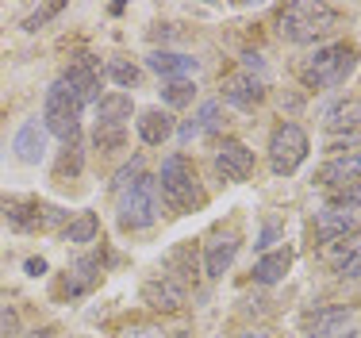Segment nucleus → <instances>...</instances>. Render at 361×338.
Instances as JSON below:
<instances>
[{"mask_svg": "<svg viewBox=\"0 0 361 338\" xmlns=\"http://www.w3.org/2000/svg\"><path fill=\"white\" fill-rule=\"evenodd\" d=\"M354 69H357V47L334 42V47L315 50L304 62V69H300V77H304L307 89H338V85H346V77Z\"/></svg>", "mask_w": 361, "mask_h": 338, "instance_id": "obj_1", "label": "nucleus"}, {"mask_svg": "<svg viewBox=\"0 0 361 338\" xmlns=\"http://www.w3.org/2000/svg\"><path fill=\"white\" fill-rule=\"evenodd\" d=\"M338 12L326 4H288L281 12V35L296 47H307V42H319L326 35L338 31Z\"/></svg>", "mask_w": 361, "mask_h": 338, "instance_id": "obj_2", "label": "nucleus"}, {"mask_svg": "<svg viewBox=\"0 0 361 338\" xmlns=\"http://www.w3.org/2000/svg\"><path fill=\"white\" fill-rule=\"evenodd\" d=\"M158 188L166 196V204L173 212H192V207L204 204V188H200V177H196L192 162L185 154H169L161 162V173H158Z\"/></svg>", "mask_w": 361, "mask_h": 338, "instance_id": "obj_3", "label": "nucleus"}, {"mask_svg": "<svg viewBox=\"0 0 361 338\" xmlns=\"http://www.w3.org/2000/svg\"><path fill=\"white\" fill-rule=\"evenodd\" d=\"M81 111H85L81 100H77L62 81H54L47 89V104H42V127H47V135L62 138V143L70 146V143H77V135H81Z\"/></svg>", "mask_w": 361, "mask_h": 338, "instance_id": "obj_4", "label": "nucleus"}, {"mask_svg": "<svg viewBox=\"0 0 361 338\" xmlns=\"http://www.w3.org/2000/svg\"><path fill=\"white\" fill-rule=\"evenodd\" d=\"M116 219H119V231H142L158 219V177H142L135 185H127L119 193V204H116Z\"/></svg>", "mask_w": 361, "mask_h": 338, "instance_id": "obj_5", "label": "nucleus"}, {"mask_svg": "<svg viewBox=\"0 0 361 338\" xmlns=\"http://www.w3.org/2000/svg\"><path fill=\"white\" fill-rule=\"evenodd\" d=\"M307 150H312V143H307L304 127L281 123L277 131L269 135V169L277 173V177H292V173L307 162Z\"/></svg>", "mask_w": 361, "mask_h": 338, "instance_id": "obj_6", "label": "nucleus"}, {"mask_svg": "<svg viewBox=\"0 0 361 338\" xmlns=\"http://www.w3.org/2000/svg\"><path fill=\"white\" fill-rule=\"evenodd\" d=\"M0 204H4V219L16 231H50L66 215L62 207L39 204V200H0Z\"/></svg>", "mask_w": 361, "mask_h": 338, "instance_id": "obj_7", "label": "nucleus"}, {"mask_svg": "<svg viewBox=\"0 0 361 338\" xmlns=\"http://www.w3.org/2000/svg\"><path fill=\"white\" fill-rule=\"evenodd\" d=\"M354 311L350 308H319L315 315H307V338H350L354 331Z\"/></svg>", "mask_w": 361, "mask_h": 338, "instance_id": "obj_8", "label": "nucleus"}, {"mask_svg": "<svg viewBox=\"0 0 361 338\" xmlns=\"http://www.w3.org/2000/svg\"><path fill=\"white\" fill-rule=\"evenodd\" d=\"M58 81H62L77 100H81V108H85V104H97L100 100V73H97V66H92L89 58L73 62L62 77H58Z\"/></svg>", "mask_w": 361, "mask_h": 338, "instance_id": "obj_9", "label": "nucleus"}, {"mask_svg": "<svg viewBox=\"0 0 361 338\" xmlns=\"http://www.w3.org/2000/svg\"><path fill=\"white\" fill-rule=\"evenodd\" d=\"M216 169L227 181H246L254 173V150H250V146H243L238 138H223V146L216 154Z\"/></svg>", "mask_w": 361, "mask_h": 338, "instance_id": "obj_10", "label": "nucleus"}, {"mask_svg": "<svg viewBox=\"0 0 361 338\" xmlns=\"http://www.w3.org/2000/svg\"><path fill=\"white\" fill-rule=\"evenodd\" d=\"M47 127H42V119H27V123L16 131L12 138V150H16V158L23 162V166H39L42 158H47Z\"/></svg>", "mask_w": 361, "mask_h": 338, "instance_id": "obj_11", "label": "nucleus"}, {"mask_svg": "<svg viewBox=\"0 0 361 338\" xmlns=\"http://www.w3.org/2000/svg\"><path fill=\"white\" fill-rule=\"evenodd\" d=\"M135 131H139V138L146 146H161L169 135L177 131V119L169 116L166 108H142L139 119H135Z\"/></svg>", "mask_w": 361, "mask_h": 338, "instance_id": "obj_12", "label": "nucleus"}, {"mask_svg": "<svg viewBox=\"0 0 361 338\" xmlns=\"http://www.w3.org/2000/svg\"><path fill=\"white\" fill-rule=\"evenodd\" d=\"M262 97H265V89H262V81H257L254 73H231L227 81H223V100L227 104H235V108H254V104H262Z\"/></svg>", "mask_w": 361, "mask_h": 338, "instance_id": "obj_13", "label": "nucleus"}, {"mask_svg": "<svg viewBox=\"0 0 361 338\" xmlns=\"http://www.w3.org/2000/svg\"><path fill=\"white\" fill-rule=\"evenodd\" d=\"M146 69H154L158 77H169V81H185L188 73L200 69V62L188 54H177V50H154V54H146Z\"/></svg>", "mask_w": 361, "mask_h": 338, "instance_id": "obj_14", "label": "nucleus"}, {"mask_svg": "<svg viewBox=\"0 0 361 338\" xmlns=\"http://www.w3.org/2000/svg\"><path fill=\"white\" fill-rule=\"evenodd\" d=\"M235 258H238V235H219V239H212L208 250H204V273L216 281V277H223L231 265H235Z\"/></svg>", "mask_w": 361, "mask_h": 338, "instance_id": "obj_15", "label": "nucleus"}, {"mask_svg": "<svg viewBox=\"0 0 361 338\" xmlns=\"http://www.w3.org/2000/svg\"><path fill=\"white\" fill-rule=\"evenodd\" d=\"M142 300L154 311H180L185 308V289H180L177 281H169V277H161V281H146L142 284Z\"/></svg>", "mask_w": 361, "mask_h": 338, "instance_id": "obj_16", "label": "nucleus"}, {"mask_svg": "<svg viewBox=\"0 0 361 338\" xmlns=\"http://www.w3.org/2000/svg\"><path fill=\"white\" fill-rule=\"evenodd\" d=\"M288 270H292V246L269 250V254L257 258L254 281H257V284H277V281H285V277H288Z\"/></svg>", "mask_w": 361, "mask_h": 338, "instance_id": "obj_17", "label": "nucleus"}, {"mask_svg": "<svg viewBox=\"0 0 361 338\" xmlns=\"http://www.w3.org/2000/svg\"><path fill=\"white\" fill-rule=\"evenodd\" d=\"M350 231H354V215L334 212V207H323V212H315V239H319L323 246H331V242L346 239Z\"/></svg>", "mask_w": 361, "mask_h": 338, "instance_id": "obj_18", "label": "nucleus"}, {"mask_svg": "<svg viewBox=\"0 0 361 338\" xmlns=\"http://www.w3.org/2000/svg\"><path fill=\"white\" fill-rule=\"evenodd\" d=\"M326 258L342 277H361V235L354 239H338V246H326Z\"/></svg>", "mask_w": 361, "mask_h": 338, "instance_id": "obj_19", "label": "nucleus"}, {"mask_svg": "<svg viewBox=\"0 0 361 338\" xmlns=\"http://www.w3.org/2000/svg\"><path fill=\"white\" fill-rule=\"evenodd\" d=\"M97 281H100V254H89V258H81V262H73L70 277H66V292H70V296H81V292H89Z\"/></svg>", "mask_w": 361, "mask_h": 338, "instance_id": "obj_20", "label": "nucleus"}, {"mask_svg": "<svg viewBox=\"0 0 361 338\" xmlns=\"http://www.w3.org/2000/svg\"><path fill=\"white\" fill-rule=\"evenodd\" d=\"M131 92H108V97L97 100V123H123L131 119Z\"/></svg>", "mask_w": 361, "mask_h": 338, "instance_id": "obj_21", "label": "nucleus"}, {"mask_svg": "<svg viewBox=\"0 0 361 338\" xmlns=\"http://www.w3.org/2000/svg\"><path fill=\"white\" fill-rule=\"evenodd\" d=\"M100 235V219L97 212H77V219L66 223L62 231V242H73V246H85V242H97Z\"/></svg>", "mask_w": 361, "mask_h": 338, "instance_id": "obj_22", "label": "nucleus"}, {"mask_svg": "<svg viewBox=\"0 0 361 338\" xmlns=\"http://www.w3.org/2000/svg\"><path fill=\"white\" fill-rule=\"evenodd\" d=\"M361 123V104L357 100H338L323 111V127L326 131H346V127Z\"/></svg>", "mask_w": 361, "mask_h": 338, "instance_id": "obj_23", "label": "nucleus"}, {"mask_svg": "<svg viewBox=\"0 0 361 338\" xmlns=\"http://www.w3.org/2000/svg\"><path fill=\"white\" fill-rule=\"evenodd\" d=\"M92 143H97V150H123L127 127H123V123H97V131H92Z\"/></svg>", "mask_w": 361, "mask_h": 338, "instance_id": "obj_24", "label": "nucleus"}, {"mask_svg": "<svg viewBox=\"0 0 361 338\" xmlns=\"http://www.w3.org/2000/svg\"><path fill=\"white\" fill-rule=\"evenodd\" d=\"M192 92H196V85L188 81H169L166 89H161V100L169 104V108H185V104H192Z\"/></svg>", "mask_w": 361, "mask_h": 338, "instance_id": "obj_25", "label": "nucleus"}, {"mask_svg": "<svg viewBox=\"0 0 361 338\" xmlns=\"http://www.w3.org/2000/svg\"><path fill=\"white\" fill-rule=\"evenodd\" d=\"M108 77L119 85V89H131V85H139V66L123 62V58H111V62H108Z\"/></svg>", "mask_w": 361, "mask_h": 338, "instance_id": "obj_26", "label": "nucleus"}, {"mask_svg": "<svg viewBox=\"0 0 361 338\" xmlns=\"http://www.w3.org/2000/svg\"><path fill=\"white\" fill-rule=\"evenodd\" d=\"M196 127H200V135H204V131H219V127H223V119H219V100H204V104H200V111H196Z\"/></svg>", "mask_w": 361, "mask_h": 338, "instance_id": "obj_27", "label": "nucleus"}, {"mask_svg": "<svg viewBox=\"0 0 361 338\" xmlns=\"http://www.w3.org/2000/svg\"><path fill=\"white\" fill-rule=\"evenodd\" d=\"M361 204V185H346V188H338L334 193V212H346V215H354V207Z\"/></svg>", "mask_w": 361, "mask_h": 338, "instance_id": "obj_28", "label": "nucleus"}, {"mask_svg": "<svg viewBox=\"0 0 361 338\" xmlns=\"http://www.w3.org/2000/svg\"><path fill=\"white\" fill-rule=\"evenodd\" d=\"M139 177H142V158H131L123 169L116 173V181H111V188H116V193H123V188H127V185H135Z\"/></svg>", "mask_w": 361, "mask_h": 338, "instance_id": "obj_29", "label": "nucleus"}, {"mask_svg": "<svg viewBox=\"0 0 361 338\" xmlns=\"http://www.w3.org/2000/svg\"><path fill=\"white\" fill-rule=\"evenodd\" d=\"M116 338H166V331H161L158 323H131V327H123Z\"/></svg>", "mask_w": 361, "mask_h": 338, "instance_id": "obj_30", "label": "nucleus"}, {"mask_svg": "<svg viewBox=\"0 0 361 338\" xmlns=\"http://www.w3.org/2000/svg\"><path fill=\"white\" fill-rule=\"evenodd\" d=\"M54 16H62V4H47V8H39V12H31L27 20H23V31H39L47 20H54Z\"/></svg>", "mask_w": 361, "mask_h": 338, "instance_id": "obj_31", "label": "nucleus"}, {"mask_svg": "<svg viewBox=\"0 0 361 338\" xmlns=\"http://www.w3.org/2000/svg\"><path fill=\"white\" fill-rule=\"evenodd\" d=\"M20 331V319H16V311L12 308H0V338H8V334H16Z\"/></svg>", "mask_w": 361, "mask_h": 338, "instance_id": "obj_32", "label": "nucleus"}, {"mask_svg": "<svg viewBox=\"0 0 361 338\" xmlns=\"http://www.w3.org/2000/svg\"><path fill=\"white\" fill-rule=\"evenodd\" d=\"M177 135H180V143H192V138H196V135H200V127H196V119H188V123H185V127H180V131H177Z\"/></svg>", "mask_w": 361, "mask_h": 338, "instance_id": "obj_33", "label": "nucleus"}, {"mask_svg": "<svg viewBox=\"0 0 361 338\" xmlns=\"http://www.w3.org/2000/svg\"><path fill=\"white\" fill-rule=\"evenodd\" d=\"M23 270H27L31 277H42V273H47V262H42V258H27V265H23Z\"/></svg>", "mask_w": 361, "mask_h": 338, "instance_id": "obj_34", "label": "nucleus"}, {"mask_svg": "<svg viewBox=\"0 0 361 338\" xmlns=\"http://www.w3.org/2000/svg\"><path fill=\"white\" fill-rule=\"evenodd\" d=\"M23 338H54V331H50V327H42V331H31V334H23Z\"/></svg>", "mask_w": 361, "mask_h": 338, "instance_id": "obj_35", "label": "nucleus"}]
</instances>
